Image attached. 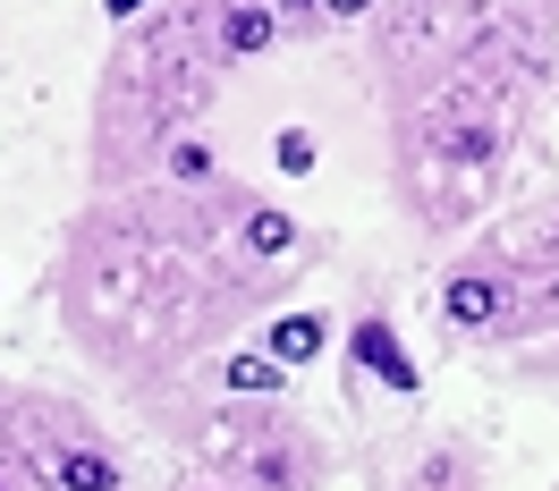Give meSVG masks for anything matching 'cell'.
Wrapping results in <instances>:
<instances>
[{
	"mask_svg": "<svg viewBox=\"0 0 559 491\" xmlns=\"http://www.w3.org/2000/svg\"><path fill=\"white\" fill-rule=\"evenodd\" d=\"M314 272V220L246 170L212 187L144 178L128 195H85L60 220L51 314L76 364L119 407L153 416L212 356L246 348L280 306H297Z\"/></svg>",
	"mask_w": 559,
	"mask_h": 491,
	"instance_id": "6da1fadb",
	"label": "cell"
},
{
	"mask_svg": "<svg viewBox=\"0 0 559 491\" xmlns=\"http://www.w3.org/2000/svg\"><path fill=\"white\" fill-rule=\"evenodd\" d=\"M559 76V9L390 0L365 26L390 204L424 246H466L518 178Z\"/></svg>",
	"mask_w": 559,
	"mask_h": 491,
	"instance_id": "7a4b0ae2",
	"label": "cell"
},
{
	"mask_svg": "<svg viewBox=\"0 0 559 491\" xmlns=\"http://www.w3.org/2000/svg\"><path fill=\"white\" fill-rule=\"evenodd\" d=\"M221 94H229V69L212 51L204 0H162L153 17L119 26L85 103V195H128L162 178L170 144L204 136Z\"/></svg>",
	"mask_w": 559,
	"mask_h": 491,
	"instance_id": "3957f363",
	"label": "cell"
},
{
	"mask_svg": "<svg viewBox=\"0 0 559 491\" xmlns=\"http://www.w3.org/2000/svg\"><path fill=\"white\" fill-rule=\"evenodd\" d=\"M432 322L466 356H525L559 339V187L534 204H500L466 246H450Z\"/></svg>",
	"mask_w": 559,
	"mask_h": 491,
	"instance_id": "277c9868",
	"label": "cell"
},
{
	"mask_svg": "<svg viewBox=\"0 0 559 491\" xmlns=\"http://www.w3.org/2000/svg\"><path fill=\"white\" fill-rule=\"evenodd\" d=\"M144 423L195 466V483H221V491H331L340 483V450L297 398H238V390L195 373Z\"/></svg>",
	"mask_w": 559,
	"mask_h": 491,
	"instance_id": "5b68a950",
	"label": "cell"
},
{
	"mask_svg": "<svg viewBox=\"0 0 559 491\" xmlns=\"http://www.w3.org/2000/svg\"><path fill=\"white\" fill-rule=\"evenodd\" d=\"M9 475L26 491H136L110 423L76 390L26 382V373H17V407H9Z\"/></svg>",
	"mask_w": 559,
	"mask_h": 491,
	"instance_id": "8992f818",
	"label": "cell"
},
{
	"mask_svg": "<svg viewBox=\"0 0 559 491\" xmlns=\"http://www.w3.org/2000/svg\"><path fill=\"white\" fill-rule=\"evenodd\" d=\"M340 331H348V322L331 314V306H306V297H297V306H280V314L254 331V348L280 356L288 373H306V364H322V356L340 348Z\"/></svg>",
	"mask_w": 559,
	"mask_h": 491,
	"instance_id": "52a82bcc",
	"label": "cell"
},
{
	"mask_svg": "<svg viewBox=\"0 0 559 491\" xmlns=\"http://www.w3.org/2000/svg\"><path fill=\"white\" fill-rule=\"evenodd\" d=\"M340 348H348V382L382 373V382L399 390V398L416 390V364L399 356V322H390V297H373V306H365V314H356L348 331H340Z\"/></svg>",
	"mask_w": 559,
	"mask_h": 491,
	"instance_id": "ba28073f",
	"label": "cell"
},
{
	"mask_svg": "<svg viewBox=\"0 0 559 491\" xmlns=\"http://www.w3.org/2000/svg\"><path fill=\"white\" fill-rule=\"evenodd\" d=\"M484 483H491L484 450H475L466 432H432V441L399 466V483H390V491H484Z\"/></svg>",
	"mask_w": 559,
	"mask_h": 491,
	"instance_id": "9c48e42d",
	"label": "cell"
},
{
	"mask_svg": "<svg viewBox=\"0 0 559 491\" xmlns=\"http://www.w3.org/2000/svg\"><path fill=\"white\" fill-rule=\"evenodd\" d=\"M263 9L280 17L288 51H314V43H331V35H365L390 0H263Z\"/></svg>",
	"mask_w": 559,
	"mask_h": 491,
	"instance_id": "30bf717a",
	"label": "cell"
},
{
	"mask_svg": "<svg viewBox=\"0 0 559 491\" xmlns=\"http://www.w3.org/2000/svg\"><path fill=\"white\" fill-rule=\"evenodd\" d=\"M204 382L238 390V398H288V390H297V373H288L280 356H263V348H254V339H246V348L212 356V364H204Z\"/></svg>",
	"mask_w": 559,
	"mask_h": 491,
	"instance_id": "8fae6325",
	"label": "cell"
},
{
	"mask_svg": "<svg viewBox=\"0 0 559 491\" xmlns=\"http://www.w3.org/2000/svg\"><path fill=\"white\" fill-rule=\"evenodd\" d=\"M153 9H162V0H103V17H110V35H119V26H136V17H153Z\"/></svg>",
	"mask_w": 559,
	"mask_h": 491,
	"instance_id": "7c38bea8",
	"label": "cell"
},
{
	"mask_svg": "<svg viewBox=\"0 0 559 491\" xmlns=\"http://www.w3.org/2000/svg\"><path fill=\"white\" fill-rule=\"evenodd\" d=\"M178 491H221V483H195V475H187V483H178Z\"/></svg>",
	"mask_w": 559,
	"mask_h": 491,
	"instance_id": "4fadbf2b",
	"label": "cell"
}]
</instances>
